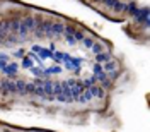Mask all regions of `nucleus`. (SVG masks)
I'll list each match as a JSON object with an SVG mask.
<instances>
[{"instance_id": "nucleus-10", "label": "nucleus", "mask_w": 150, "mask_h": 132, "mask_svg": "<svg viewBox=\"0 0 150 132\" xmlns=\"http://www.w3.org/2000/svg\"><path fill=\"white\" fill-rule=\"evenodd\" d=\"M19 24H21V21H19V19H10V21H9V31L12 33V34H17Z\"/></svg>"}, {"instance_id": "nucleus-11", "label": "nucleus", "mask_w": 150, "mask_h": 132, "mask_svg": "<svg viewBox=\"0 0 150 132\" xmlns=\"http://www.w3.org/2000/svg\"><path fill=\"white\" fill-rule=\"evenodd\" d=\"M16 93L17 94H26V81H22V79L16 81Z\"/></svg>"}, {"instance_id": "nucleus-21", "label": "nucleus", "mask_w": 150, "mask_h": 132, "mask_svg": "<svg viewBox=\"0 0 150 132\" xmlns=\"http://www.w3.org/2000/svg\"><path fill=\"white\" fill-rule=\"evenodd\" d=\"M39 53H41V58H50V57H51V52H50V50H43V48H41Z\"/></svg>"}, {"instance_id": "nucleus-13", "label": "nucleus", "mask_w": 150, "mask_h": 132, "mask_svg": "<svg viewBox=\"0 0 150 132\" xmlns=\"http://www.w3.org/2000/svg\"><path fill=\"white\" fill-rule=\"evenodd\" d=\"M125 7H126V4H125V2L116 0V2H114V5L111 7V10H114V12H125Z\"/></svg>"}, {"instance_id": "nucleus-23", "label": "nucleus", "mask_w": 150, "mask_h": 132, "mask_svg": "<svg viewBox=\"0 0 150 132\" xmlns=\"http://www.w3.org/2000/svg\"><path fill=\"white\" fill-rule=\"evenodd\" d=\"M94 75L96 74H99V72H103V65H101V64H94Z\"/></svg>"}, {"instance_id": "nucleus-25", "label": "nucleus", "mask_w": 150, "mask_h": 132, "mask_svg": "<svg viewBox=\"0 0 150 132\" xmlns=\"http://www.w3.org/2000/svg\"><path fill=\"white\" fill-rule=\"evenodd\" d=\"M14 55L17 57V58H24V57H26V55H24V50H17V52H16Z\"/></svg>"}, {"instance_id": "nucleus-5", "label": "nucleus", "mask_w": 150, "mask_h": 132, "mask_svg": "<svg viewBox=\"0 0 150 132\" xmlns=\"http://www.w3.org/2000/svg\"><path fill=\"white\" fill-rule=\"evenodd\" d=\"M43 91L46 94L48 101H55V94H53V82L51 81H43Z\"/></svg>"}, {"instance_id": "nucleus-15", "label": "nucleus", "mask_w": 150, "mask_h": 132, "mask_svg": "<svg viewBox=\"0 0 150 132\" xmlns=\"http://www.w3.org/2000/svg\"><path fill=\"white\" fill-rule=\"evenodd\" d=\"M82 43H84L85 48H92V45L96 43V41H94V38H84V39H82Z\"/></svg>"}, {"instance_id": "nucleus-3", "label": "nucleus", "mask_w": 150, "mask_h": 132, "mask_svg": "<svg viewBox=\"0 0 150 132\" xmlns=\"http://www.w3.org/2000/svg\"><path fill=\"white\" fill-rule=\"evenodd\" d=\"M10 93H16V82L9 81V79L0 81V94L2 96H9Z\"/></svg>"}, {"instance_id": "nucleus-1", "label": "nucleus", "mask_w": 150, "mask_h": 132, "mask_svg": "<svg viewBox=\"0 0 150 132\" xmlns=\"http://www.w3.org/2000/svg\"><path fill=\"white\" fill-rule=\"evenodd\" d=\"M34 22H36V19L33 17V16H26V17L21 21V24H19L17 36L21 38V39H24L31 31H34Z\"/></svg>"}, {"instance_id": "nucleus-27", "label": "nucleus", "mask_w": 150, "mask_h": 132, "mask_svg": "<svg viewBox=\"0 0 150 132\" xmlns=\"http://www.w3.org/2000/svg\"><path fill=\"white\" fill-rule=\"evenodd\" d=\"M33 50H34V52H39V50H41V47H38V45H34V47H33Z\"/></svg>"}, {"instance_id": "nucleus-2", "label": "nucleus", "mask_w": 150, "mask_h": 132, "mask_svg": "<svg viewBox=\"0 0 150 132\" xmlns=\"http://www.w3.org/2000/svg\"><path fill=\"white\" fill-rule=\"evenodd\" d=\"M135 21L138 24H143V28H149V7H142V9H137V12L133 14Z\"/></svg>"}, {"instance_id": "nucleus-14", "label": "nucleus", "mask_w": 150, "mask_h": 132, "mask_svg": "<svg viewBox=\"0 0 150 132\" xmlns=\"http://www.w3.org/2000/svg\"><path fill=\"white\" fill-rule=\"evenodd\" d=\"M96 82H97V79H96L94 75H91V77H87L85 81H82V86H84V88H91V86H94Z\"/></svg>"}, {"instance_id": "nucleus-7", "label": "nucleus", "mask_w": 150, "mask_h": 132, "mask_svg": "<svg viewBox=\"0 0 150 132\" xmlns=\"http://www.w3.org/2000/svg\"><path fill=\"white\" fill-rule=\"evenodd\" d=\"M19 70V65L17 64H9V65H5L4 69H2V72L5 75H16Z\"/></svg>"}, {"instance_id": "nucleus-20", "label": "nucleus", "mask_w": 150, "mask_h": 132, "mask_svg": "<svg viewBox=\"0 0 150 132\" xmlns=\"http://www.w3.org/2000/svg\"><path fill=\"white\" fill-rule=\"evenodd\" d=\"M63 33H65V34H74V33H75V26H72V24H67L65 29H63Z\"/></svg>"}, {"instance_id": "nucleus-22", "label": "nucleus", "mask_w": 150, "mask_h": 132, "mask_svg": "<svg viewBox=\"0 0 150 132\" xmlns=\"http://www.w3.org/2000/svg\"><path fill=\"white\" fill-rule=\"evenodd\" d=\"M74 36H75V39H77V41H82V39H84V33H82V31H77V29H75Z\"/></svg>"}, {"instance_id": "nucleus-26", "label": "nucleus", "mask_w": 150, "mask_h": 132, "mask_svg": "<svg viewBox=\"0 0 150 132\" xmlns=\"http://www.w3.org/2000/svg\"><path fill=\"white\" fill-rule=\"evenodd\" d=\"M109 86H111V81L106 79V81H103V86H101V88H109Z\"/></svg>"}, {"instance_id": "nucleus-6", "label": "nucleus", "mask_w": 150, "mask_h": 132, "mask_svg": "<svg viewBox=\"0 0 150 132\" xmlns=\"http://www.w3.org/2000/svg\"><path fill=\"white\" fill-rule=\"evenodd\" d=\"M94 100V96H92V93H91V89L89 88H84L82 89V93H80V96H79V103H91Z\"/></svg>"}, {"instance_id": "nucleus-4", "label": "nucleus", "mask_w": 150, "mask_h": 132, "mask_svg": "<svg viewBox=\"0 0 150 132\" xmlns=\"http://www.w3.org/2000/svg\"><path fill=\"white\" fill-rule=\"evenodd\" d=\"M63 29H65V24L63 22H51V28H50V34L53 36H62L63 34Z\"/></svg>"}, {"instance_id": "nucleus-19", "label": "nucleus", "mask_w": 150, "mask_h": 132, "mask_svg": "<svg viewBox=\"0 0 150 132\" xmlns=\"http://www.w3.org/2000/svg\"><path fill=\"white\" fill-rule=\"evenodd\" d=\"M22 65L28 67V69H31V67H33V58H31V57H24V60H22Z\"/></svg>"}, {"instance_id": "nucleus-24", "label": "nucleus", "mask_w": 150, "mask_h": 132, "mask_svg": "<svg viewBox=\"0 0 150 132\" xmlns=\"http://www.w3.org/2000/svg\"><path fill=\"white\" fill-rule=\"evenodd\" d=\"M114 2H116V0H104L103 4L106 5V7H108V9H111L112 5H114Z\"/></svg>"}, {"instance_id": "nucleus-16", "label": "nucleus", "mask_w": 150, "mask_h": 132, "mask_svg": "<svg viewBox=\"0 0 150 132\" xmlns=\"http://www.w3.org/2000/svg\"><path fill=\"white\" fill-rule=\"evenodd\" d=\"M91 50H92L94 53H101V52H104V47L101 45V43H94Z\"/></svg>"}, {"instance_id": "nucleus-28", "label": "nucleus", "mask_w": 150, "mask_h": 132, "mask_svg": "<svg viewBox=\"0 0 150 132\" xmlns=\"http://www.w3.org/2000/svg\"><path fill=\"white\" fill-rule=\"evenodd\" d=\"M94 2H101V4H103V2H104V0H94Z\"/></svg>"}, {"instance_id": "nucleus-18", "label": "nucleus", "mask_w": 150, "mask_h": 132, "mask_svg": "<svg viewBox=\"0 0 150 132\" xmlns=\"http://www.w3.org/2000/svg\"><path fill=\"white\" fill-rule=\"evenodd\" d=\"M65 39H67V43H68L70 47H74L75 43H77V39H75L74 34H65Z\"/></svg>"}, {"instance_id": "nucleus-12", "label": "nucleus", "mask_w": 150, "mask_h": 132, "mask_svg": "<svg viewBox=\"0 0 150 132\" xmlns=\"http://www.w3.org/2000/svg\"><path fill=\"white\" fill-rule=\"evenodd\" d=\"M138 9V5H137V2H130V4H126V7H125V12L128 14V16H133L135 12Z\"/></svg>"}, {"instance_id": "nucleus-8", "label": "nucleus", "mask_w": 150, "mask_h": 132, "mask_svg": "<svg viewBox=\"0 0 150 132\" xmlns=\"http://www.w3.org/2000/svg\"><path fill=\"white\" fill-rule=\"evenodd\" d=\"M108 60H111V53H108V52L96 53V64H106Z\"/></svg>"}, {"instance_id": "nucleus-9", "label": "nucleus", "mask_w": 150, "mask_h": 132, "mask_svg": "<svg viewBox=\"0 0 150 132\" xmlns=\"http://www.w3.org/2000/svg\"><path fill=\"white\" fill-rule=\"evenodd\" d=\"M89 89H91V93H92V96L94 98H104V88H101V86H91V88H89Z\"/></svg>"}, {"instance_id": "nucleus-17", "label": "nucleus", "mask_w": 150, "mask_h": 132, "mask_svg": "<svg viewBox=\"0 0 150 132\" xmlns=\"http://www.w3.org/2000/svg\"><path fill=\"white\" fill-rule=\"evenodd\" d=\"M26 94H34V82H26Z\"/></svg>"}]
</instances>
